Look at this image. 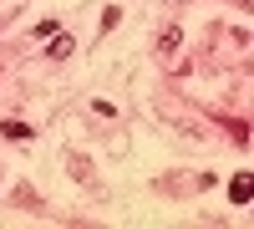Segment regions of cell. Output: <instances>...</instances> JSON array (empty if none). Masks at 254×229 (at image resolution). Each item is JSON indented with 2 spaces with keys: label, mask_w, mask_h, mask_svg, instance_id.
I'll use <instances>...</instances> for the list:
<instances>
[{
  "label": "cell",
  "mask_w": 254,
  "mask_h": 229,
  "mask_svg": "<svg viewBox=\"0 0 254 229\" xmlns=\"http://www.w3.org/2000/svg\"><path fill=\"white\" fill-rule=\"evenodd\" d=\"M46 41H51V46H46V56H51V61H66V56L76 51V41H71L66 31H56V36H46Z\"/></svg>",
  "instance_id": "6da1fadb"
},
{
  "label": "cell",
  "mask_w": 254,
  "mask_h": 229,
  "mask_svg": "<svg viewBox=\"0 0 254 229\" xmlns=\"http://www.w3.org/2000/svg\"><path fill=\"white\" fill-rule=\"evenodd\" d=\"M249 194H254V178H249V173H234V178H229V199H234V204H249Z\"/></svg>",
  "instance_id": "7a4b0ae2"
},
{
  "label": "cell",
  "mask_w": 254,
  "mask_h": 229,
  "mask_svg": "<svg viewBox=\"0 0 254 229\" xmlns=\"http://www.w3.org/2000/svg\"><path fill=\"white\" fill-rule=\"evenodd\" d=\"M0 138H10V143L20 138V143H26V138H31V128H26V122H15V117H10V122H0Z\"/></svg>",
  "instance_id": "3957f363"
},
{
  "label": "cell",
  "mask_w": 254,
  "mask_h": 229,
  "mask_svg": "<svg viewBox=\"0 0 254 229\" xmlns=\"http://www.w3.org/2000/svg\"><path fill=\"white\" fill-rule=\"evenodd\" d=\"M178 41H183V31H178V26H173V31H163V36H158V56H168Z\"/></svg>",
  "instance_id": "277c9868"
},
{
  "label": "cell",
  "mask_w": 254,
  "mask_h": 229,
  "mask_svg": "<svg viewBox=\"0 0 254 229\" xmlns=\"http://www.w3.org/2000/svg\"><path fill=\"white\" fill-rule=\"evenodd\" d=\"M71 173H76L81 183H92V168H87V158H71Z\"/></svg>",
  "instance_id": "5b68a950"
},
{
  "label": "cell",
  "mask_w": 254,
  "mask_h": 229,
  "mask_svg": "<svg viewBox=\"0 0 254 229\" xmlns=\"http://www.w3.org/2000/svg\"><path fill=\"white\" fill-rule=\"evenodd\" d=\"M117 20H122V10H117V5H107V10H102V31H112Z\"/></svg>",
  "instance_id": "8992f818"
}]
</instances>
